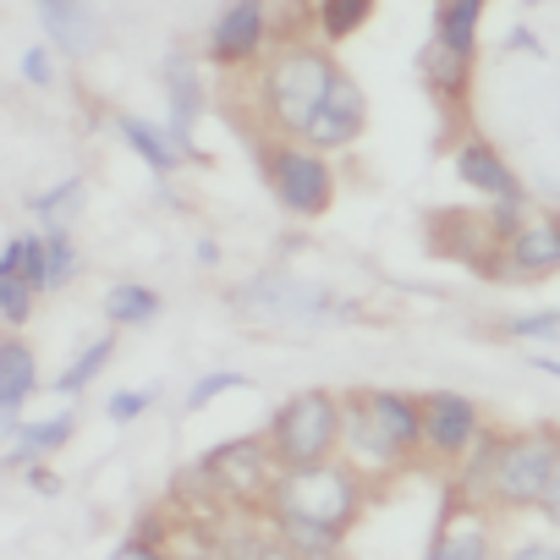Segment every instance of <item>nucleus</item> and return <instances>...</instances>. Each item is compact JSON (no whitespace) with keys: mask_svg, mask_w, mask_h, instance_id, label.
Listing matches in <instances>:
<instances>
[{"mask_svg":"<svg viewBox=\"0 0 560 560\" xmlns=\"http://www.w3.org/2000/svg\"><path fill=\"white\" fill-rule=\"evenodd\" d=\"M500 560H560V538H516Z\"/></svg>","mask_w":560,"mask_h":560,"instance_id":"36","label":"nucleus"},{"mask_svg":"<svg viewBox=\"0 0 560 560\" xmlns=\"http://www.w3.org/2000/svg\"><path fill=\"white\" fill-rule=\"evenodd\" d=\"M39 28H45L56 56H94L105 39V18L94 7H83V0H45Z\"/></svg>","mask_w":560,"mask_h":560,"instance_id":"17","label":"nucleus"},{"mask_svg":"<svg viewBox=\"0 0 560 560\" xmlns=\"http://www.w3.org/2000/svg\"><path fill=\"white\" fill-rule=\"evenodd\" d=\"M28 483H34V494H61V478L39 462V467H28Z\"/></svg>","mask_w":560,"mask_h":560,"instance_id":"40","label":"nucleus"},{"mask_svg":"<svg viewBox=\"0 0 560 560\" xmlns=\"http://www.w3.org/2000/svg\"><path fill=\"white\" fill-rule=\"evenodd\" d=\"M264 445H269L280 472H303V467L336 462L341 456V396L325 390V385L287 396L269 412Z\"/></svg>","mask_w":560,"mask_h":560,"instance_id":"5","label":"nucleus"},{"mask_svg":"<svg viewBox=\"0 0 560 560\" xmlns=\"http://www.w3.org/2000/svg\"><path fill=\"white\" fill-rule=\"evenodd\" d=\"M110 358H116V336L105 330V336H94V341H89V347H83L61 374H56V396H83V390L105 374V363H110Z\"/></svg>","mask_w":560,"mask_h":560,"instance_id":"26","label":"nucleus"},{"mask_svg":"<svg viewBox=\"0 0 560 560\" xmlns=\"http://www.w3.org/2000/svg\"><path fill=\"white\" fill-rule=\"evenodd\" d=\"M538 374H549V380H560V358H549V352H538V358H527Z\"/></svg>","mask_w":560,"mask_h":560,"instance_id":"42","label":"nucleus"},{"mask_svg":"<svg viewBox=\"0 0 560 560\" xmlns=\"http://www.w3.org/2000/svg\"><path fill=\"white\" fill-rule=\"evenodd\" d=\"M231 308L258 325V330H280V336H314L336 319H358V303H341L330 287L292 269H264L247 287L231 292Z\"/></svg>","mask_w":560,"mask_h":560,"instance_id":"4","label":"nucleus"},{"mask_svg":"<svg viewBox=\"0 0 560 560\" xmlns=\"http://www.w3.org/2000/svg\"><path fill=\"white\" fill-rule=\"evenodd\" d=\"M105 560H160V549H149V544H138V538H127V544H116Z\"/></svg>","mask_w":560,"mask_h":560,"instance_id":"39","label":"nucleus"},{"mask_svg":"<svg viewBox=\"0 0 560 560\" xmlns=\"http://www.w3.org/2000/svg\"><path fill=\"white\" fill-rule=\"evenodd\" d=\"M418 407H423L418 462H429V467H451V472H456V462H462V456L472 451V440L483 434V412H478V401L462 396V390H429V396H418Z\"/></svg>","mask_w":560,"mask_h":560,"instance_id":"10","label":"nucleus"},{"mask_svg":"<svg viewBox=\"0 0 560 560\" xmlns=\"http://www.w3.org/2000/svg\"><path fill=\"white\" fill-rule=\"evenodd\" d=\"M429 560H494V516L445 494V511L429 538Z\"/></svg>","mask_w":560,"mask_h":560,"instance_id":"14","label":"nucleus"},{"mask_svg":"<svg viewBox=\"0 0 560 560\" xmlns=\"http://www.w3.org/2000/svg\"><path fill=\"white\" fill-rule=\"evenodd\" d=\"M555 467H560V429L555 423L500 434V456H494V472H489V516L494 511L500 516L538 511Z\"/></svg>","mask_w":560,"mask_h":560,"instance_id":"7","label":"nucleus"},{"mask_svg":"<svg viewBox=\"0 0 560 560\" xmlns=\"http://www.w3.org/2000/svg\"><path fill=\"white\" fill-rule=\"evenodd\" d=\"M83 198H89L83 176H67L61 187H50V192H39V198H34V214L45 220V231H72V220H78Z\"/></svg>","mask_w":560,"mask_h":560,"instance_id":"28","label":"nucleus"},{"mask_svg":"<svg viewBox=\"0 0 560 560\" xmlns=\"http://www.w3.org/2000/svg\"><path fill=\"white\" fill-rule=\"evenodd\" d=\"M253 380L242 374V369H209V374H198L192 380V390H187V412H203L209 401H220L225 390H247Z\"/></svg>","mask_w":560,"mask_h":560,"instance_id":"30","label":"nucleus"},{"mask_svg":"<svg viewBox=\"0 0 560 560\" xmlns=\"http://www.w3.org/2000/svg\"><path fill=\"white\" fill-rule=\"evenodd\" d=\"M192 253H198V264H209V269L220 264V242H214V236H198V242H192Z\"/></svg>","mask_w":560,"mask_h":560,"instance_id":"41","label":"nucleus"},{"mask_svg":"<svg viewBox=\"0 0 560 560\" xmlns=\"http://www.w3.org/2000/svg\"><path fill=\"white\" fill-rule=\"evenodd\" d=\"M538 516L560 533V467H555V478H549V489H544V500H538Z\"/></svg>","mask_w":560,"mask_h":560,"instance_id":"37","label":"nucleus"},{"mask_svg":"<svg viewBox=\"0 0 560 560\" xmlns=\"http://www.w3.org/2000/svg\"><path fill=\"white\" fill-rule=\"evenodd\" d=\"M451 176H456L462 187H472L478 198H489V203H500V209H516V214H527V192H522L516 171L505 165V154H500L489 138L467 132V138L451 149Z\"/></svg>","mask_w":560,"mask_h":560,"instance_id":"11","label":"nucleus"},{"mask_svg":"<svg viewBox=\"0 0 560 560\" xmlns=\"http://www.w3.org/2000/svg\"><path fill=\"white\" fill-rule=\"evenodd\" d=\"M478 28H483V0H440L429 39L445 45V50H456V56H472V61H478Z\"/></svg>","mask_w":560,"mask_h":560,"instance_id":"23","label":"nucleus"},{"mask_svg":"<svg viewBox=\"0 0 560 560\" xmlns=\"http://www.w3.org/2000/svg\"><path fill=\"white\" fill-rule=\"evenodd\" d=\"M220 538H225V560H303L287 538L269 527L264 511H236L220 522Z\"/></svg>","mask_w":560,"mask_h":560,"instance_id":"19","label":"nucleus"},{"mask_svg":"<svg viewBox=\"0 0 560 560\" xmlns=\"http://www.w3.org/2000/svg\"><path fill=\"white\" fill-rule=\"evenodd\" d=\"M418 72H423V83H429V94L440 100V105H467V94H472V56H456V50H445V45H423L418 50Z\"/></svg>","mask_w":560,"mask_h":560,"instance_id":"21","label":"nucleus"},{"mask_svg":"<svg viewBox=\"0 0 560 560\" xmlns=\"http://www.w3.org/2000/svg\"><path fill=\"white\" fill-rule=\"evenodd\" d=\"M116 132H121V143H127V149H132L154 176H171V171H182V165H187V160L176 154L171 132H165V127H154L149 116H132V110H127V116H116Z\"/></svg>","mask_w":560,"mask_h":560,"instance_id":"22","label":"nucleus"},{"mask_svg":"<svg viewBox=\"0 0 560 560\" xmlns=\"http://www.w3.org/2000/svg\"><path fill=\"white\" fill-rule=\"evenodd\" d=\"M516 225H522V214L516 209H500V203H489V209H434L429 214V247L440 258L467 264L483 280H505L500 253H505V242H511Z\"/></svg>","mask_w":560,"mask_h":560,"instance_id":"9","label":"nucleus"},{"mask_svg":"<svg viewBox=\"0 0 560 560\" xmlns=\"http://www.w3.org/2000/svg\"><path fill=\"white\" fill-rule=\"evenodd\" d=\"M45 264H50V292L72 287V280H78V269H83L72 231H45Z\"/></svg>","mask_w":560,"mask_h":560,"instance_id":"29","label":"nucleus"},{"mask_svg":"<svg viewBox=\"0 0 560 560\" xmlns=\"http://www.w3.org/2000/svg\"><path fill=\"white\" fill-rule=\"evenodd\" d=\"M363 511H369V478L358 467H347L341 456L325 462V467L280 472L269 500H264L269 522H308V527H325V533H341V538H352Z\"/></svg>","mask_w":560,"mask_h":560,"instance_id":"3","label":"nucleus"},{"mask_svg":"<svg viewBox=\"0 0 560 560\" xmlns=\"http://www.w3.org/2000/svg\"><path fill=\"white\" fill-rule=\"evenodd\" d=\"M363 127H369V94L358 89V78L352 72H336V83H330V94H325V105H319V116L308 121V132H303V143L314 149V154H341V149H352L358 138H363Z\"/></svg>","mask_w":560,"mask_h":560,"instance_id":"13","label":"nucleus"},{"mask_svg":"<svg viewBox=\"0 0 560 560\" xmlns=\"http://www.w3.org/2000/svg\"><path fill=\"white\" fill-rule=\"evenodd\" d=\"M511 341H560V308H538V314H511L505 325H500Z\"/></svg>","mask_w":560,"mask_h":560,"instance_id":"32","label":"nucleus"},{"mask_svg":"<svg viewBox=\"0 0 560 560\" xmlns=\"http://www.w3.org/2000/svg\"><path fill=\"white\" fill-rule=\"evenodd\" d=\"M258 171H264V187L269 198L298 214V220H319L330 214L336 203V165L325 154H314L308 143H287V138H264L258 143Z\"/></svg>","mask_w":560,"mask_h":560,"instance_id":"8","label":"nucleus"},{"mask_svg":"<svg viewBox=\"0 0 560 560\" xmlns=\"http://www.w3.org/2000/svg\"><path fill=\"white\" fill-rule=\"evenodd\" d=\"M505 50H522V56H544V45H538V34H533V28H511V34H505Z\"/></svg>","mask_w":560,"mask_h":560,"instance_id":"38","label":"nucleus"},{"mask_svg":"<svg viewBox=\"0 0 560 560\" xmlns=\"http://www.w3.org/2000/svg\"><path fill=\"white\" fill-rule=\"evenodd\" d=\"M160 292L143 287V280H116V287L105 292V319L110 330H138V325H154L160 319Z\"/></svg>","mask_w":560,"mask_h":560,"instance_id":"24","label":"nucleus"},{"mask_svg":"<svg viewBox=\"0 0 560 560\" xmlns=\"http://www.w3.org/2000/svg\"><path fill=\"white\" fill-rule=\"evenodd\" d=\"M34 319V292L23 280H0V325L7 330H23Z\"/></svg>","mask_w":560,"mask_h":560,"instance_id":"34","label":"nucleus"},{"mask_svg":"<svg viewBox=\"0 0 560 560\" xmlns=\"http://www.w3.org/2000/svg\"><path fill=\"white\" fill-rule=\"evenodd\" d=\"M23 287L39 298V292H50V264H45V231H23Z\"/></svg>","mask_w":560,"mask_h":560,"instance_id":"33","label":"nucleus"},{"mask_svg":"<svg viewBox=\"0 0 560 560\" xmlns=\"http://www.w3.org/2000/svg\"><path fill=\"white\" fill-rule=\"evenodd\" d=\"M39 390V358L23 336L0 341V434H12L23 423V401Z\"/></svg>","mask_w":560,"mask_h":560,"instance_id":"18","label":"nucleus"},{"mask_svg":"<svg viewBox=\"0 0 560 560\" xmlns=\"http://www.w3.org/2000/svg\"><path fill=\"white\" fill-rule=\"evenodd\" d=\"M369 18H374V0H325V7L308 12V23L319 28V45H325V39H330V45L352 39L358 28H369Z\"/></svg>","mask_w":560,"mask_h":560,"instance_id":"27","label":"nucleus"},{"mask_svg":"<svg viewBox=\"0 0 560 560\" xmlns=\"http://www.w3.org/2000/svg\"><path fill=\"white\" fill-rule=\"evenodd\" d=\"M203 72H198V61L187 56V50H171L165 56V100H171V121H165V132H171V143H176V154L182 160H198V149H192V127H198V116H203Z\"/></svg>","mask_w":560,"mask_h":560,"instance_id":"16","label":"nucleus"},{"mask_svg":"<svg viewBox=\"0 0 560 560\" xmlns=\"http://www.w3.org/2000/svg\"><path fill=\"white\" fill-rule=\"evenodd\" d=\"M154 401H160V385H127V390L105 396V418L110 423H138V418H149Z\"/></svg>","mask_w":560,"mask_h":560,"instance_id":"31","label":"nucleus"},{"mask_svg":"<svg viewBox=\"0 0 560 560\" xmlns=\"http://www.w3.org/2000/svg\"><path fill=\"white\" fill-rule=\"evenodd\" d=\"M505 280H549L560 275V214H522L505 253Z\"/></svg>","mask_w":560,"mask_h":560,"instance_id":"15","label":"nucleus"},{"mask_svg":"<svg viewBox=\"0 0 560 560\" xmlns=\"http://www.w3.org/2000/svg\"><path fill=\"white\" fill-rule=\"evenodd\" d=\"M336 56L314 39H287L275 56H264L258 67V116L269 127V138H287V143H303L308 121L319 116L330 83H336Z\"/></svg>","mask_w":560,"mask_h":560,"instance_id":"2","label":"nucleus"},{"mask_svg":"<svg viewBox=\"0 0 560 560\" xmlns=\"http://www.w3.org/2000/svg\"><path fill=\"white\" fill-rule=\"evenodd\" d=\"M182 478H187V483H203L198 494L214 500L220 516H236V511H264V500H269L280 467H275L264 434H242V440L209 445V451L192 462V472H182Z\"/></svg>","mask_w":560,"mask_h":560,"instance_id":"6","label":"nucleus"},{"mask_svg":"<svg viewBox=\"0 0 560 560\" xmlns=\"http://www.w3.org/2000/svg\"><path fill=\"white\" fill-rule=\"evenodd\" d=\"M160 560H225V538H220V522H171L165 544H160Z\"/></svg>","mask_w":560,"mask_h":560,"instance_id":"25","label":"nucleus"},{"mask_svg":"<svg viewBox=\"0 0 560 560\" xmlns=\"http://www.w3.org/2000/svg\"><path fill=\"white\" fill-rule=\"evenodd\" d=\"M18 72H23V83H28V89H56V78H61V67H56V50H50V45L23 50Z\"/></svg>","mask_w":560,"mask_h":560,"instance_id":"35","label":"nucleus"},{"mask_svg":"<svg viewBox=\"0 0 560 560\" xmlns=\"http://www.w3.org/2000/svg\"><path fill=\"white\" fill-rule=\"evenodd\" d=\"M72 429H78L72 412H56V418H23V423L7 434V440H12V445H7V467H23V472L39 467L45 456H56V451L72 440Z\"/></svg>","mask_w":560,"mask_h":560,"instance_id":"20","label":"nucleus"},{"mask_svg":"<svg viewBox=\"0 0 560 560\" xmlns=\"http://www.w3.org/2000/svg\"><path fill=\"white\" fill-rule=\"evenodd\" d=\"M423 407L412 390H352L341 396V462L363 478H396L418 462Z\"/></svg>","mask_w":560,"mask_h":560,"instance_id":"1","label":"nucleus"},{"mask_svg":"<svg viewBox=\"0 0 560 560\" xmlns=\"http://www.w3.org/2000/svg\"><path fill=\"white\" fill-rule=\"evenodd\" d=\"M269 45V7L264 0H236L220 7L209 23V61L214 67H264Z\"/></svg>","mask_w":560,"mask_h":560,"instance_id":"12","label":"nucleus"}]
</instances>
